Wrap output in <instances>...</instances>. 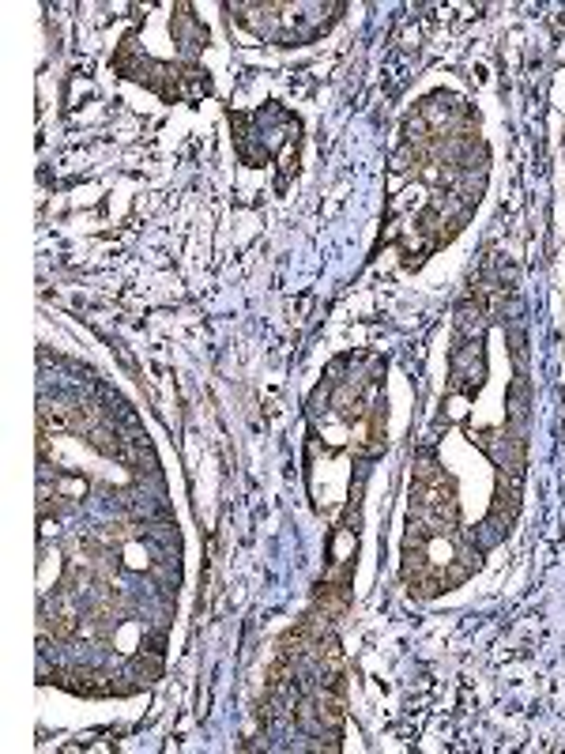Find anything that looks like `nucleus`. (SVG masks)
Returning a JSON list of instances; mask_svg holds the SVG:
<instances>
[{"label":"nucleus","instance_id":"1","mask_svg":"<svg viewBox=\"0 0 565 754\" xmlns=\"http://www.w3.org/2000/svg\"><path fill=\"white\" fill-rule=\"evenodd\" d=\"M132 667H136V675L144 679V683H155V679L162 675V660H159V653H151V656H132Z\"/></svg>","mask_w":565,"mask_h":754},{"label":"nucleus","instance_id":"2","mask_svg":"<svg viewBox=\"0 0 565 754\" xmlns=\"http://www.w3.org/2000/svg\"><path fill=\"white\" fill-rule=\"evenodd\" d=\"M57 487H61L64 498H83V494H87V479L83 476H61Z\"/></svg>","mask_w":565,"mask_h":754}]
</instances>
